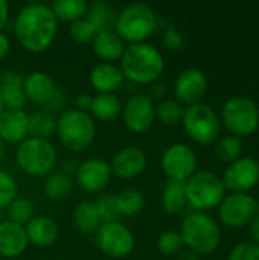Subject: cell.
<instances>
[{
  "label": "cell",
  "mask_w": 259,
  "mask_h": 260,
  "mask_svg": "<svg viewBox=\"0 0 259 260\" xmlns=\"http://www.w3.org/2000/svg\"><path fill=\"white\" fill-rule=\"evenodd\" d=\"M58 20L50 5L32 2L18 9L14 18V35L18 44L31 53L46 52L55 41Z\"/></svg>",
  "instance_id": "obj_1"
},
{
  "label": "cell",
  "mask_w": 259,
  "mask_h": 260,
  "mask_svg": "<svg viewBox=\"0 0 259 260\" xmlns=\"http://www.w3.org/2000/svg\"><path fill=\"white\" fill-rule=\"evenodd\" d=\"M119 67L124 78L140 85L154 84L165 70V58L162 52L151 43L128 44Z\"/></svg>",
  "instance_id": "obj_2"
},
{
  "label": "cell",
  "mask_w": 259,
  "mask_h": 260,
  "mask_svg": "<svg viewBox=\"0 0 259 260\" xmlns=\"http://www.w3.org/2000/svg\"><path fill=\"white\" fill-rule=\"evenodd\" d=\"M157 23V14L150 5L136 2L124 6L118 12L114 30L125 41V44L147 43L156 32Z\"/></svg>",
  "instance_id": "obj_3"
},
{
  "label": "cell",
  "mask_w": 259,
  "mask_h": 260,
  "mask_svg": "<svg viewBox=\"0 0 259 260\" xmlns=\"http://www.w3.org/2000/svg\"><path fill=\"white\" fill-rule=\"evenodd\" d=\"M55 136L69 151L82 152L95 140V119L90 116V113L76 108H67L56 117Z\"/></svg>",
  "instance_id": "obj_4"
},
{
  "label": "cell",
  "mask_w": 259,
  "mask_h": 260,
  "mask_svg": "<svg viewBox=\"0 0 259 260\" xmlns=\"http://www.w3.org/2000/svg\"><path fill=\"white\" fill-rule=\"evenodd\" d=\"M180 236L183 245L197 256L212 254L218 250L221 242V232L212 216L203 212H194L188 215L180 227Z\"/></svg>",
  "instance_id": "obj_5"
},
{
  "label": "cell",
  "mask_w": 259,
  "mask_h": 260,
  "mask_svg": "<svg viewBox=\"0 0 259 260\" xmlns=\"http://www.w3.org/2000/svg\"><path fill=\"white\" fill-rule=\"evenodd\" d=\"M15 160L18 168L27 175L44 177L56 166L58 152L50 140L26 137L17 145Z\"/></svg>",
  "instance_id": "obj_6"
},
{
  "label": "cell",
  "mask_w": 259,
  "mask_h": 260,
  "mask_svg": "<svg viewBox=\"0 0 259 260\" xmlns=\"http://www.w3.org/2000/svg\"><path fill=\"white\" fill-rule=\"evenodd\" d=\"M186 200L195 212H206L220 206L226 197V187L218 175L211 171H197L186 183Z\"/></svg>",
  "instance_id": "obj_7"
},
{
  "label": "cell",
  "mask_w": 259,
  "mask_h": 260,
  "mask_svg": "<svg viewBox=\"0 0 259 260\" xmlns=\"http://www.w3.org/2000/svg\"><path fill=\"white\" fill-rule=\"evenodd\" d=\"M182 125L189 139L198 145H212L220 137V117L212 107L203 102L185 108Z\"/></svg>",
  "instance_id": "obj_8"
},
{
  "label": "cell",
  "mask_w": 259,
  "mask_h": 260,
  "mask_svg": "<svg viewBox=\"0 0 259 260\" xmlns=\"http://www.w3.org/2000/svg\"><path fill=\"white\" fill-rule=\"evenodd\" d=\"M223 125L237 137H247L259 128L258 105L246 96H232L223 104Z\"/></svg>",
  "instance_id": "obj_9"
},
{
  "label": "cell",
  "mask_w": 259,
  "mask_h": 260,
  "mask_svg": "<svg viewBox=\"0 0 259 260\" xmlns=\"http://www.w3.org/2000/svg\"><path fill=\"white\" fill-rule=\"evenodd\" d=\"M95 235L98 248L111 259H125L136 247L133 232L121 221L102 222Z\"/></svg>",
  "instance_id": "obj_10"
},
{
  "label": "cell",
  "mask_w": 259,
  "mask_h": 260,
  "mask_svg": "<svg viewBox=\"0 0 259 260\" xmlns=\"http://www.w3.org/2000/svg\"><path fill=\"white\" fill-rule=\"evenodd\" d=\"M160 166L169 181L186 183L197 172V154L186 143H174L162 154Z\"/></svg>",
  "instance_id": "obj_11"
},
{
  "label": "cell",
  "mask_w": 259,
  "mask_h": 260,
  "mask_svg": "<svg viewBox=\"0 0 259 260\" xmlns=\"http://www.w3.org/2000/svg\"><path fill=\"white\" fill-rule=\"evenodd\" d=\"M121 117L131 133L143 134L156 122V104L147 93H136L122 105Z\"/></svg>",
  "instance_id": "obj_12"
},
{
  "label": "cell",
  "mask_w": 259,
  "mask_h": 260,
  "mask_svg": "<svg viewBox=\"0 0 259 260\" xmlns=\"http://www.w3.org/2000/svg\"><path fill=\"white\" fill-rule=\"evenodd\" d=\"M256 200L249 193H237L232 192L223 198L218 206V218L220 221L231 229H240L247 225L253 216Z\"/></svg>",
  "instance_id": "obj_13"
},
{
  "label": "cell",
  "mask_w": 259,
  "mask_h": 260,
  "mask_svg": "<svg viewBox=\"0 0 259 260\" xmlns=\"http://www.w3.org/2000/svg\"><path fill=\"white\" fill-rule=\"evenodd\" d=\"M221 181L231 192L247 193L259 183V161L252 157L237 158L227 165Z\"/></svg>",
  "instance_id": "obj_14"
},
{
  "label": "cell",
  "mask_w": 259,
  "mask_h": 260,
  "mask_svg": "<svg viewBox=\"0 0 259 260\" xmlns=\"http://www.w3.org/2000/svg\"><path fill=\"white\" fill-rule=\"evenodd\" d=\"M113 172L110 163L93 157L81 161L75 169V183L76 186L89 193H98L104 190L111 181Z\"/></svg>",
  "instance_id": "obj_15"
},
{
  "label": "cell",
  "mask_w": 259,
  "mask_h": 260,
  "mask_svg": "<svg viewBox=\"0 0 259 260\" xmlns=\"http://www.w3.org/2000/svg\"><path fill=\"white\" fill-rule=\"evenodd\" d=\"M208 90L206 75L195 67L182 70L174 81V94L176 101L182 105H195L202 101Z\"/></svg>",
  "instance_id": "obj_16"
},
{
  "label": "cell",
  "mask_w": 259,
  "mask_h": 260,
  "mask_svg": "<svg viewBox=\"0 0 259 260\" xmlns=\"http://www.w3.org/2000/svg\"><path fill=\"white\" fill-rule=\"evenodd\" d=\"M148 165V158L143 149L134 146V145H127L116 151L110 161V168L113 175L122 178V180H133L139 177Z\"/></svg>",
  "instance_id": "obj_17"
},
{
  "label": "cell",
  "mask_w": 259,
  "mask_h": 260,
  "mask_svg": "<svg viewBox=\"0 0 259 260\" xmlns=\"http://www.w3.org/2000/svg\"><path fill=\"white\" fill-rule=\"evenodd\" d=\"M23 90L26 99L37 104V105H50L52 101L56 98L58 90L55 81L46 72L35 70L24 76Z\"/></svg>",
  "instance_id": "obj_18"
},
{
  "label": "cell",
  "mask_w": 259,
  "mask_h": 260,
  "mask_svg": "<svg viewBox=\"0 0 259 260\" xmlns=\"http://www.w3.org/2000/svg\"><path fill=\"white\" fill-rule=\"evenodd\" d=\"M29 245L26 230L11 221H0V257L14 259L21 256Z\"/></svg>",
  "instance_id": "obj_19"
},
{
  "label": "cell",
  "mask_w": 259,
  "mask_h": 260,
  "mask_svg": "<svg viewBox=\"0 0 259 260\" xmlns=\"http://www.w3.org/2000/svg\"><path fill=\"white\" fill-rule=\"evenodd\" d=\"M89 81L96 93H114L124 85L125 78L119 66L99 62L90 70Z\"/></svg>",
  "instance_id": "obj_20"
},
{
  "label": "cell",
  "mask_w": 259,
  "mask_h": 260,
  "mask_svg": "<svg viewBox=\"0 0 259 260\" xmlns=\"http://www.w3.org/2000/svg\"><path fill=\"white\" fill-rule=\"evenodd\" d=\"M24 76L14 70L3 72L0 78V99L5 110H23L26 105V94L23 90Z\"/></svg>",
  "instance_id": "obj_21"
},
{
  "label": "cell",
  "mask_w": 259,
  "mask_h": 260,
  "mask_svg": "<svg viewBox=\"0 0 259 260\" xmlns=\"http://www.w3.org/2000/svg\"><path fill=\"white\" fill-rule=\"evenodd\" d=\"M29 114L24 110H3L0 116V140L3 143H20L27 137Z\"/></svg>",
  "instance_id": "obj_22"
},
{
  "label": "cell",
  "mask_w": 259,
  "mask_h": 260,
  "mask_svg": "<svg viewBox=\"0 0 259 260\" xmlns=\"http://www.w3.org/2000/svg\"><path fill=\"white\" fill-rule=\"evenodd\" d=\"M24 230H26L29 244L40 247V248H47L53 245L60 235L58 224L50 216H46V215L34 216L29 221V224L24 227Z\"/></svg>",
  "instance_id": "obj_23"
},
{
  "label": "cell",
  "mask_w": 259,
  "mask_h": 260,
  "mask_svg": "<svg viewBox=\"0 0 259 260\" xmlns=\"http://www.w3.org/2000/svg\"><path fill=\"white\" fill-rule=\"evenodd\" d=\"M92 47H93L95 55L102 62L114 64L116 61H121V58L127 49V44L113 29V30L98 32L95 40L92 41Z\"/></svg>",
  "instance_id": "obj_24"
},
{
  "label": "cell",
  "mask_w": 259,
  "mask_h": 260,
  "mask_svg": "<svg viewBox=\"0 0 259 260\" xmlns=\"http://www.w3.org/2000/svg\"><path fill=\"white\" fill-rule=\"evenodd\" d=\"M90 116L99 122H113L121 117L122 102L116 93H96L92 96Z\"/></svg>",
  "instance_id": "obj_25"
},
{
  "label": "cell",
  "mask_w": 259,
  "mask_h": 260,
  "mask_svg": "<svg viewBox=\"0 0 259 260\" xmlns=\"http://www.w3.org/2000/svg\"><path fill=\"white\" fill-rule=\"evenodd\" d=\"M72 222H73L75 229L82 235H93L102 225V219H101L96 204L93 201L79 203L73 209Z\"/></svg>",
  "instance_id": "obj_26"
},
{
  "label": "cell",
  "mask_w": 259,
  "mask_h": 260,
  "mask_svg": "<svg viewBox=\"0 0 259 260\" xmlns=\"http://www.w3.org/2000/svg\"><path fill=\"white\" fill-rule=\"evenodd\" d=\"M85 17L93 23V26L96 27L98 32H102V30L114 29L118 12L107 2H95L92 5H89Z\"/></svg>",
  "instance_id": "obj_27"
},
{
  "label": "cell",
  "mask_w": 259,
  "mask_h": 260,
  "mask_svg": "<svg viewBox=\"0 0 259 260\" xmlns=\"http://www.w3.org/2000/svg\"><path fill=\"white\" fill-rule=\"evenodd\" d=\"M56 133V117L47 111H35L29 114L27 120V137L50 140Z\"/></svg>",
  "instance_id": "obj_28"
},
{
  "label": "cell",
  "mask_w": 259,
  "mask_h": 260,
  "mask_svg": "<svg viewBox=\"0 0 259 260\" xmlns=\"http://www.w3.org/2000/svg\"><path fill=\"white\" fill-rule=\"evenodd\" d=\"M160 203H162L163 210L169 215H177V213L183 212V209L188 206L185 183L168 181L162 192Z\"/></svg>",
  "instance_id": "obj_29"
},
{
  "label": "cell",
  "mask_w": 259,
  "mask_h": 260,
  "mask_svg": "<svg viewBox=\"0 0 259 260\" xmlns=\"http://www.w3.org/2000/svg\"><path fill=\"white\" fill-rule=\"evenodd\" d=\"M50 8L58 21L70 24L85 17L89 5L84 0H56L50 5Z\"/></svg>",
  "instance_id": "obj_30"
},
{
  "label": "cell",
  "mask_w": 259,
  "mask_h": 260,
  "mask_svg": "<svg viewBox=\"0 0 259 260\" xmlns=\"http://www.w3.org/2000/svg\"><path fill=\"white\" fill-rule=\"evenodd\" d=\"M116 203L122 216H136L145 207V195L139 189L128 187L116 193Z\"/></svg>",
  "instance_id": "obj_31"
},
{
  "label": "cell",
  "mask_w": 259,
  "mask_h": 260,
  "mask_svg": "<svg viewBox=\"0 0 259 260\" xmlns=\"http://www.w3.org/2000/svg\"><path fill=\"white\" fill-rule=\"evenodd\" d=\"M73 189V178L66 172L52 174L46 178L43 190L49 200H64Z\"/></svg>",
  "instance_id": "obj_32"
},
{
  "label": "cell",
  "mask_w": 259,
  "mask_h": 260,
  "mask_svg": "<svg viewBox=\"0 0 259 260\" xmlns=\"http://www.w3.org/2000/svg\"><path fill=\"white\" fill-rule=\"evenodd\" d=\"M6 213H8V221L26 227L29 224V221L35 216V209H34V203L29 198L24 197H17L8 207H6Z\"/></svg>",
  "instance_id": "obj_33"
},
{
  "label": "cell",
  "mask_w": 259,
  "mask_h": 260,
  "mask_svg": "<svg viewBox=\"0 0 259 260\" xmlns=\"http://www.w3.org/2000/svg\"><path fill=\"white\" fill-rule=\"evenodd\" d=\"M185 107L176 99H162L156 104V119L163 125H176L182 122Z\"/></svg>",
  "instance_id": "obj_34"
},
{
  "label": "cell",
  "mask_w": 259,
  "mask_h": 260,
  "mask_svg": "<svg viewBox=\"0 0 259 260\" xmlns=\"http://www.w3.org/2000/svg\"><path fill=\"white\" fill-rule=\"evenodd\" d=\"M243 152V142L237 136H224L217 140L215 145V155L223 163H232L241 157Z\"/></svg>",
  "instance_id": "obj_35"
},
{
  "label": "cell",
  "mask_w": 259,
  "mask_h": 260,
  "mask_svg": "<svg viewBox=\"0 0 259 260\" xmlns=\"http://www.w3.org/2000/svg\"><path fill=\"white\" fill-rule=\"evenodd\" d=\"M96 34H98L96 27L87 17H82L69 24V35L75 43L89 44L95 40Z\"/></svg>",
  "instance_id": "obj_36"
},
{
  "label": "cell",
  "mask_w": 259,
  "mask_h": 260,
  "mask_svg": "<svg viewBox=\"0 0 259 260\" xmlns=\"http://www.w3.org/2000/svg\"><path fill=\"white\" fill-rule=\"evenodd\" d=\"M95 204L102 222H116L122 218L116 203V195L111 193L102 195L98 201H95Z\"/></svg>",
  "instance_id": "obj_37"
},
{
  "label": "cell",
  "mask_w": 259,
  "mask_h": 260,
  "mask_svg": "<svg viewBox=\"0 0 259 260\" xmlns=\"http://www.w3.org/2000/svg\"><path fill=\"white\" fill-rule=\"evenodd\" d=\"M183 241L179 232L166 230L157 238V250L165 256H176L182 251Z\"/></svg>",
  "instance_id": "obj_38"
},
{
  "label": "cell",
  "mask_w": 259,
  "mask_h": 260,
  "mask_svg": "<svg viewBox=\"0 0 259 260\" xmlns=\"http://www.w3.org/2000/svg\"><path fill=\"white\" fill-rule=\"evenodd\" d=\"M17 192H18V186L15 178L0 169V209H6L15 198H17Z\"/></svg>",
  "instance_id": "obj_39"
},
{
  "label": "cell",
  "mask_w": 259,
  "mask_h": 260,
  "mask_svg": "<svg viewBox=\"0 0 259 260\" xmlns=\"http://www.w3.org/2000/svg\"><path fill=\"white\" fill-rule=\"evenodd\" d=\"M227 260H259V245L253 242H241L232 248Z\"/></svg>",
  "instance_id": "obj_40"
},
{
  "label": "cell",
  "mask_w": 259,
  "mask_h": 260,
  "mask_svg": "<svg viewBox=\"0 0 259 260\" xmlns=\"http://www.w3.org/2000/svg\"><path fill=\"white\" fill-rule=\"evenodd\" d=\"M162 44L165 49L172 50V52H179L185 47V37L180 30H177L174 26H169L163 35H162Z\"/></svg>",
  "instance_id": "obj_41"
},
{
  "label": "cell",
  "mask_w": 259,
  "mask_h": 260,
  "mask_svg": "<svg viewBox=\"0 0 259 260\" xmlns=\"http://www.w3.org/2000/svg\"><path fill=\"white\" fill-rule=\"evenodd\" d=\"M90 105H92V96L90 94L81 93V94L76 96V99H75V108L76 110H81V111L89 113L90 111Z\"/></svg>",
  "instance_id": "obj_42"
},
{
  "label": "cell",
  "mask_w": 259,
  "mask_h": 260,
  "mask_svg": "<svg viewBox=\"0 0 259 260\" xmlns=\"http://www.w3.org/2000/svg\"><path fill=\"white\" fill-rule=\"evenodd\" d=\"M9 50H11V40L3 30H0V61L8 56Z\"/></svg>",
  "instance_id": "obj_43"
},
{
  "label": "cell",
  "mask_w": 259,
  "mask_h": 260,
  "mask_svg": "<svg viewBox=\"0 0 259 260\" xmlns=\"http://www.w3.org/2000/svg\"><path fill=\"white\" fill-rule=\"evenodd\" d=\"M9 5L6 0H0V30H3V27L8 24L9 21Z\"/></svg>",
  "instance_id": "obj_44"
},
{
  "label": "cell",
  "mask_w": 259,
  "mask_h": 260,
  "mask_svg": "<svg viewBox=\"0 0 259 260\" xmlns=\"http://www.w3.org/2000/svg\"><path fill=\"white\" fill-rule=\"evenodd\" d=\"M249 233L252 236V242L259 245V215H255L249 222Z\"/></svg>",
  "instance_id": "obj_45"
},
{
  "label": "cell",
  "mask_w": 259,
  "mask_h": 260,
  "mask_svg": "<svg viewBox=\"0 0 259 260\" xmlns=\"http://www.w3.org/2000/svg\"><path fill=\"white\" fill-rule=\"evenodd\" d=\"M182 260H198V256L192 251H186V253H182Z\"/></svg>",
  "instance_id": "obj_46"
},
{
  "label": "cell",
  "mask_w": 259,
  "mask_h": 260,
  "mask_svg": "<svg viewBox=\"0 0 259 260\" xmlns=\"http://www.w3.org/2000/svg\"><path fill=\"white\" fill-rule=\"evenodd\" d=\"M3 155H5V143L0 140V161H2V158H3Z\"/></svg>",
  "instance_id": "obj_47"
},
{
  "label": "cell",
  "mask_w": 259,
  "mask_h": 260,
  "mask_svg": "<svg viewBox=\"0 0 259 260\" xmlns=\"http://www.w3.org/2000/svg\"><path fill=\"white\" fill-rule=\"evenodd\" d=\"M255 212H256V215H259V200H256V203H255Z\"/></svg>",
  "instance_id": "obj_48"
},
{
  "label": "cell",
  "mask_w": 259,
  "mask_h": 260,
  "mask_svg": "<svg viewBox=\"0 0 259 260\" xmlns=\"http://www.w3.org/2000/svg\"><path fill=\"white\" fill-rule=\"evenodd\" d=\"M3 110H5V107H3V104H2V99H0V116H2V113H3Z\"/></svg>",
  "instance_id": "obj_49"
}]
</instances>
